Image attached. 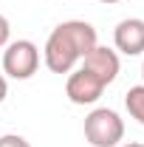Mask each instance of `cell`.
I'll return each mask as SVG.
<instances>
[{"mask_svg": "<svg viewBox=\"0 0 144 147\" xmlns=\"http://www.w3.org/2000/svg\"><path fill=\"white\" fill-rule=\"evenodd\" d=\"M93 45H99L96 28L85 20H68V23H59L48 34L42 59L51 74H71L76 62H82L93 51Z\"/></svg>", "mask_w": 144, "mask_h": 147, "instance_id": "1", "label": "cell"}, {"mask_svg": "<svg viewBox=\"0 0 144 147\" xmlns=\"http://www.w3.org/2000/svg\"><path fill=\"white\" fill-rule=\"evenodd\" d=\"M85 139L90 147H119L124 139V119L110 108H96L85 116Z\"/></svg>", "mask_w": 144, "mask_h": 147, "instance_id": "2", "label": "cell"}, {"mask_svg": "<svg viewBox=\"0 0 144 147\" xmlns=\"http://www.w3.org/2000/svg\"><path fill=\"white\" fill-rule=\"evenodd\" d=\"M40 68V48L31 40H14L3 51V74L11 79H31Z\"/></svg>", "mask_w": 144, "mask_h": 147, "instance_id": "3", "label": "cell"}, {"mask_svg": "<svg viewBox=\"0 0 144 147\" xmlns=\"http://www.w3.org/2000/svg\"><path fill=\"white\" fill-rule=\"evenodd\" d=\"M102 93H105V82L96 74H90L85 65L73 68L68 82H65V96L71 99L73 105H93Z\"/></svg>", "mask_w": 144, "mask_h": 147, "instance_id": "4", "label": "cell"}, {"mask_svg": "<svg viewBox=\"0 0 144 147\" xmlns=\"http://www.w3.org/2000/svg\"><path fill=\"white\" fill-rule=\"evenodd\" d=\"M82 65H85L90 74H96V76L105 82V88L119 76V68H122L119 51H113V48H108V45H93V51L82 59Z\"/></svg>", "mask_w": 144, "mask_h": 147, "instance_id": "5", "label": "cell"}, {"mask_svg": "<svg viewBox=\"0 0 144 147\" xmlns=\"http://www.w3.org/2000/svg\"><path fill=\"white\" fill-rule=\"evenodd\" d=\"M113 42H116V51H122L127 57L144 54V20L139 17L122 20L113 31Z\"/></svg>", "mask_w": 144, "mask_h": 147, "instance_id": "6", "label": "cell"}, {"mask_svg": "<svg viewBox=\"0 0 144 147\" xmlns=\"http://www.w3.org/2000/svg\"><path fill=\"white\" fill-rule=\"evenodd\" d=\"M124 105H127V113L144 127V85H133L124 93Z\"/></svg>", "mask_w": 144, "mask_h": 147, "instance_id": "7", "label": "cell"}, {"mask_svg": "<svg viewBox=\"0 0 144 147\" xmlns=\"http://www.w3.org/2000/svg\"><path fill=\"white\" fill-rule=\"evenodd\" d=\"M0 147H31V144L17 133H6V136H0Z\"/></svg>", "mask_w": 144, "mask_h": 147, "instance_id": "8", "label": "cell"}, {"mask_svg": "<svg viewBox=\"0 0 144 147\" xmlns=\"http://www.w3.org/2000/svg\"><path fill=\"white\" fill-rule=\"evenodd\" d=\"M9 37H11V26H9V20L0 14V48L9 45Z\"/></svg>", "mask_w": 144, "mask_h": 147, "instance_id": "9", "label": "cell"}, {"mask_svg": "<svg viewBox=\"0 0 144 147\" xmlns=\"http://www.w3.org/2000/svg\"><path fill=\"white\" fill-rule=\"evenodd\" d=\"M6 93H9V82H6V76L0 74V102L6 99Z\"/></svg>", "mask_w": 144, "mask_h": 147, "instance_id": "10", "label": "cell"}, {"mask_svg": "<svg viewBox=\"0 0 144 147\" xmlns=\"http://www.w3.org/2000/svg\"><path fill=\"white\" fill-rule=\"evenodd\" d=\"M122 147H144L141 142H130V144H122Z\"/></svg>", "mask_w": 144, "mask_h": 147, "instance_id": "11", "label": "cell"}, {"mask_svg": "<svg viewBox=\"0 0 144 147\" xmlns=\"http://www.w3.org/2000/svg\"><path fill=\"white\" fill-rule=\"evenodd\" d=\"M99 3H108V6H110V3H119V0H99Z\"/></svg>", "mask_w": 144, "mask_h": 147, "instance_id": "12", "label": "cell"}, {"mask_svg": "<svg viewBox=\"0 0 144 147\" xmlns=\"http://www.w3.org/2000/svg\"><path fill=\"white\" fill-rule=\"evenodd\" d=\"M141 76H144V62H141Z\"/></svg>", "mask_w": 144, "mask_h": 147, "instance_id": "13", "label": "cell"}]
</instances>
